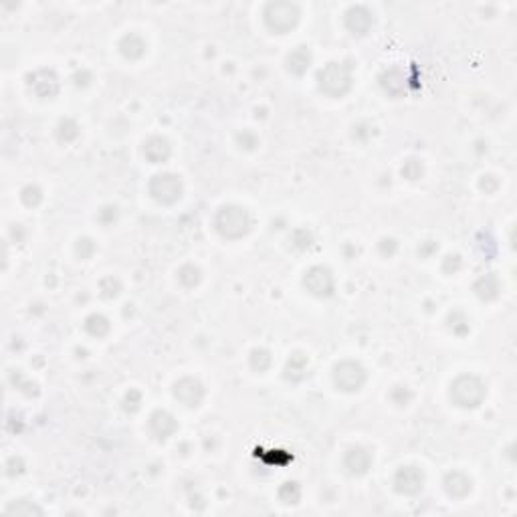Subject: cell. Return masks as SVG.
Wrapping results in <instances>:
<instances>
[{
	"label": "cell",
	"instance_id": "obj_1",
	"mask_svg": "<svg viewBox=\"0 0 517 517\" xmlns=\"http://www.w3.org/2000/svg\"><path fill=\"white\" fill-rule=\"evenodd\" d=\"M216 226L218 230L225 235V237H230V239H239L242 237L249 226H251V218H249V212L241 207H226L218 212L216 216Z\"/></svg>",
	"mask_w": 517,
	"mask_h": 517
},
{
	"label": "cell",
	"instance_id": "obj_2",
	"mask_svg": "<svg viewBox=\"0 0 517 517\" xmlns=\"http://www.w3.org/2000/svg\"><path fill=\"white\" fill-rule=\"evenodd\" d=\"M451 398L459 406H477L485 398L483 382L475 376H461L451 386Z\"/></svg>",
	"mask_w": 517,
	"mask_h": 517
},
{
	"label": "cell",
	"instance_id": "obj_3",
	"mask_svg": "<svg viewBox=\"0 0 517 517\" xmlns=\"http://www.w3.org/2000/svg\"><path fill=\"white\" fill-rule=\"evenodd\" d=\"M320 87L329 96H343L350 89V75L341 65L329 63L320 73Z\"/></svg>",
	"mask_w": 517,
	"mask_h": 517
},
{
	"label": "cell",
	"instance_id": "obj_4",
	"mask_svg": "<svg viewBox=\"0 0 517 517\" xmlns=\"http://www.w3.org/2000/svg\"><path fill=\"white\" fill-rule=\"evenodd\" d=\"M150 190H152L156 200L170 204V202H174V200L180 198L182 184H180V180L174 174H160V176H156L152 180Z\"/></svg>",
	"mask_w": 517,
	"mask_h": 517
},
{
	"label": "cell",
	"instance_id": "obj_5",
	"mask_svg": "<svg viewBox=\"0 0 517 517\" xmlns=\"http://www.w3.org/2000/svg\"><path fill=\"white\" fill-rule=\"evenodd\" d=\"M364 380H366V374L362 370V366L355 362H343L336 368V384L341 390H348V392L358 390L364 384Z\"/></svg>",
	"mask_w": 517,
	"mask_h": 517
},
{
	"label": "cell",
	"instance_id": "obj_6",
	"mask_svg": "<svg viewBox=\"0 0 517 517\" xmlns=\"http://www.w3.org/2000/svg\"><path fill=\"white\" fill-rule=\"evenodd\" d=\"M267 22L275 31H287L297 22V8L293 4H271L267 8Z\"/></svg>",
	"mask_w": 517,
	"mask_h": 517
},
{
	"label": "cell",
	"instance_id": "obj_7",
	"mask_svg": "<svg viewBox=\"0 0 517 517\" xmlns=\"http://www.w3.org/2000/svg\"><path fill=\"white\" fill-rule=\"evenodd\" d=\"M306 287L313 295H329L332 289H334V279H332V275L327 269H323V267H313L309 273L306 275Z\"/></svg>",
	"mask_w": 517,
	"mask_h": 517
},
{
	"label": "cell",
	"instance_id": "obj_8",
	"mask_svg": "<svg viewBox=\"0 0 517 517\" xmlns=\"http://www.w3.org/2000/svg\"><path fill=\"white\" fill-rule=\"evenodd\" d=\"M394 483H396V489L400 493H408V495L419 493L422 489V473L414 467H404L396 473V481Z\"/></svg>",
	"mask_w": 517,
	"mask_h": 517
},
{
	"label": "cell",
	"instance_id": "obj_9",
	"mask_svg": "<svg viewBox=\"0 0 517 517\" xmlns=\"http://www.w3.org/2000/svg\"><path fill=\"white\" fill-rule=\"evenodd\" d=\"M202 396H204V390L200 386V382H196L192 378H184L176 384V398L186 406H198Z\"/></svg>",
	"mask_w": 517,
	"mask_h": 517
},
{
	"label": "cell",
	"instance_id": "obj_10",
	"mask_svg": "<svg viewBox=\"0 0 517 517\" xmlns=\"http://www.w3.org/2000/svg\"><path fill=\"white\" fill-rule=\"evenodd\" d=\"M445 483H447V491L451 493L452 497H465L471 491V481L463 473H451Z\"/></svg>",
	"mask_w": 517,
	"mask_h": 517
},
{
	"label": "cell",
	"instance_id": "obj_11",
	"mask_svg": "<svg viewBox=\"0 0 517 517\" xmlns=\"http://www.w3.org/2000/svg\"><path fill=\"white\" fill-rule=\"evenodd\" d=\"M346 467L350 469L352 473H364L366 469L370 467V454L364 451V449L350 451L348 457H346Z\"/></svg>",
	"mask_w": 517,
	"mask_h": 517
},
{
	"label": "cell",
	"instance_id": "obj_12",
	"mask_svg": "<svg viewBox=\"0 0 517 517\" xmlns=\"http://www.w3.org/2000/svg\"><path fill=\"white\" fill-rule=\"evenodd\" d=\"M168 154H170V145H168L166 140H162V138H154V140H150L148 145H145V156L152 162H156V164L166 160Z\"/></svg>",
	"mask_w": 517,
	"mask_h": 517
},
{
	"label": "cell",
	"instance_id": "obj_13",
	"mask_svg": "<svg viewBox=\"0 0 517 517\" xmlns=\"http://www.w3.org/2000/svg\"><path fill=\"white\" fill-rule=\"evenodd\" d=\"M307 65H309V53L303 47L289 55V69L293 73H303Z\"/></svg>",
	"mask_w": 517,
	"mask_h": 517
},
{
	"label": "cell",
	"instance_id": "obj_14",
	"mask_svg": "<svg viewBox=\"0 0 517 517\" xmlns=\"http://www.w3.org/2000/svg\"><path fill=\"white\" fill-rule=\"evenodd\" d=\"M166 424L176 426L174 419H172L170 414H166V412H156V414L152 417V426H154V431H156V433H158L160 436H168L170 433H172L170 428H166Z\"/></svg>",
	"mask_w": 517,
	"mask_h": 517
},
{
	"label": "cell",
	"instance_id": "obj_15",
	"mask_svg": "<svg viewBox=\"0 0 517 517\" xmlns=\"http://www.w3.org/2000/svg\"><path fill=\"white\" fill-rule=\"evenodd\" d=\"M87 329H89L93 336H103V334L110 329V325H107V320H105V318H101V315H93V318H89V320H87Z\"/></svg>",
	"mask_w": 517,
	"mask_h": 517
}]
</instances>
